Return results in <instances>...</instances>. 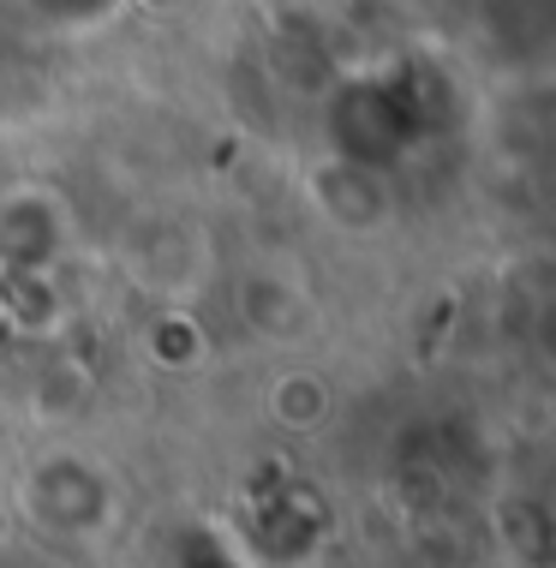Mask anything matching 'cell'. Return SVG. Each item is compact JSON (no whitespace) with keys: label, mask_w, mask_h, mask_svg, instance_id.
Instances as JSON below:
<instances>
[{"label":"cell","mask_w":556,"mask_h":568,"mask_svg":"<svg viewBox=\"0 0 556 568\" xmlns=\"http://www.w3.org/2000/svg\"><path fill=\"white\" fill-rule=\"evenodd\" d=\"M24 527L49 545H102L127 515V485L102 455L79 443H42L12 479Z\"/></svg>","instance_id":"obj_1"},{"label":"cell","mask_w":556,"mask_h":568,"mask_svg":"<svg viewBox=\"0 0 556 568\" xmlns=\"http://www.w3.org/2000/svg\"><path fill=\"white\" fill-rule=\"evenodd\" d=\"M323 138H330V156L360 162L371 174H383L401 150L419 138V102L407 97V84L395 79H347L330 97V114H323Z\"/></svg>","instance_id":"obj_2"},{"label":"cell","mask_w":556,"mask_h":568,"mask_svg":"<svg viewBox=\"0 0 556 568\" xmlns=\"http://www.w3.org/2000/svg\"><path fill=\"white\" fill-rule=\"evenodd\" d=\"M79 240V210L60 186L19 180L0 192V282L7 275H54Z\"/></svg>","instance_id":"obj_3"},{"label":"cell","mask_w":556,"mask_h":568,"mask_svg":"<svg viewBox=\"0 0 556 568\" xmlns=\"http://www.w3.org/2000/svg\"><path fill=\"white\" fill-rule=\"evenodd\" d=\"M234 305H240V324L252 329V342H275V347H300L323 317L305 275H293L282 264H270V270L257 264L252 275H240Z\"/></svg>","instance_id":"obj_4"},{"label":"cell","mask_w":556,"mask_h":568,"mask_svg":"<svg viewBox=\"0 0 556 568\" xmlns=\"http://www.w3.org/2000/svg\"><path fill=\"white\" fill-rule=\"evenodd\" d=\"M478 30H485L491 54L503 60H545L550 49V0H515V12L503 0L478 7Z\"/></svg>","instance_id":"obj_5"},{"label":"cell","mask_w":556,"mask_h":568,"mask_svg":"<svg viewBox=\"0 0 556 568\" xmlns=\"http://www.w3.org/2000/svg\"><path fill=\"white\" fill-rule=\"evenodd\" d=\"M132 0H12V12L42 30V37H60V42H79V37H102L127 19Z\"/></svg>","instance_id":"obj_6"}]
</instances>
